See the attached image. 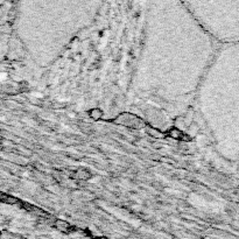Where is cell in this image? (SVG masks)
<instances>
[{"label": "cell", "instance_id": "cell-1", "mask_svg": "<svg viewBox=\"0 0 239 239\" xmlns=\"http://www.w3.org/2000/svg\"><path fill=\"white\" fill-rule=\"evenodd\" d=\"M231 76L229 85V120L231 153L239 154V42L230 50Z\"/></svg>", "mask_w": 239, "mask_h": 239}, {"label": "cell", "instance_id": "cell-2", "mask_svg": "<svg viewBox=\"0 0 239 239\" xmlns=\"http://www.w3.org/2000/svg\"><path fill=\"white\" fill-rule=\"evenodd\" d=\"M113 123L128 128H134V130L145 127L144 120L140 119L139 117H136L135 114H132V113H121L113 119Z\"/></svg>", "mask_w": 239, "mask_h": 239}, {"label": "cell", "instance_id": "cell-3", "mask_svg": "<svg viewBox=\"0 0 239 239\" xmlns=\"http://www.w3.org/2000/svg\"><path fill=\"white\" fill-rule=\"evenodd\" d=\"M74 176H75V178H77V180L87 181V180H89V178L92 177V175H91V173L88 170V169L78 168V169H76V170L74 172Z\"/></svg>", "mask_w": 239, "mask_h": 239}, {"label": "cell", "instance_id": "cell-4", "mask_svg": "<svg viewBox=\"0 0 239 239\" xmlns=\"http://www.w3.org/2000/svg\"><path fill=\"white\" fill-rule=\"evenodd\" d=\"M168 135L170 136L172 139H176V140H182V139H184V133L177 127L170 128V130L168 131Z\"/></svg>", "mask_w": 239, "mask_h": 239}, {"label": "cell", "instance_id": "cell-5", "mask_svg": "<svg viewBox=\"0 0 239 239\" xmlns=\"http://www.w3.org/2000/svg\"><path fill=\"white\" fill-rule=\"evenodd\" d=\"M89 117H90L92 120H95V121H98V120L102 119V117H103V111L98 109V107H95V109H91L90 111H89Z\"/></svg>", "mask_w": 239, "mask_h": 239}, {"label": "cell", "instance_id": "cell-6", "mask_svg": "<svg viewBox=\"0 0 239 239\" xmlns=\"http://www.w3.org/2000/svg\"><path fill=\"white\" fill-rule=\"evenodd\" d=\"M55 227L57 229L58 231H62V232H68L69 229H70V225L68 224L66 222L62 220V219H56L55 220Z\"/></svg>", "mask_w": 239, "mask_h": 239}, {"label": "cell", "instance_id": "cell-7", "mask_svg": "<svg viewBox=\"0 0 239 239\" xmlns=\"http://www.w3.org/2000/svg\"><path fill=\"white\" fill-rule=\"evenodd\" d=\"M147 133H148L149 135L153 136V138H157V139H161V138H163L165 134L160 131H157V128H153V127H148L147 128Z\"/></svg>", "mask_w": 239, "mask_h": 239}, {"label": "cell", "instance_id": "cell-8", "mask_svg": "<svg viewBox=\"0 0 239 239\" xmlns=\"http://www.w3.org/2000/svg\"><path fill=\"white\" fill-rule=\"evenodd\" d=\"M6 77H7V75L5 74V72H0V82L5 81V79H6Z\"/></svg>", "mask_w": 239, "mask_h": 239}, {"label": "cell", "instance_id": "cell-9", "mask_svg": "<svg viewBox=\"0 0 239 239\" xmlns=\"http://www.w3.org/2000/svg\"><path fill=\"white\" fill-rule=\"evenodd\" d=\"M98 239H105V238H98Z\"/></svg>", "mask_w": 239, "mask_h": 239}]
</instances>
